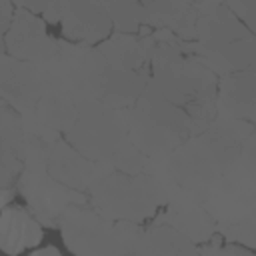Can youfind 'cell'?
Segmentation results:
<instances>
[{
	"label": "cell",
	"instance_id": "e0dca14e",
	"mask_svg": "<svg viewBox=\"0 0 256 256\" xmlns=\"http://www.w3.org/2000/svg\"><path fill=\"white\" fill-rule=\"evenodd\" d=\"M100 54L104 56L106 68L110 70H128V72H148V56L138 40L132 34H118L114 32L98 46Z\"/></svg>",
	"mask_w": 256,
	"mask_h": 256
},
{
	"label": "cell",
	"instance_id": "8992f818",
	"mask_svg": "<svg viewBox=\"0 0 256 256\" xmlns=\"http://www.w3.org/2000/svg\"><path fill=\"white\" fill-rule=\"evenodd\" d=\"M60 232L74 256H112L114 252L116 224L96 208L74 204L62 216Z\"/></svg>",
	"mask_w": 256,
	"mask_h": 256
},
{
	"label": "cell",
	"instance_id": "d6986e66",
	"mask_svg": "<svg viewBox=\"0 0 256 256\" xmlns=\"http://www.w3.org/2000/svg\"><path fill=\"white\" fill-rule=\"evenodd\" d=\"M106 8L118 34H134L146 26V10L138 2H108Z\"/></svg>",
	"mask_w": 256,
	"mask_h": 256
},
{
	"label": "cell",
	"instance_id": "3957f363",
	"mask_svg": "<svg viewBox=\"0 0 256 256\" xmlns=\"http://www.w3.org/2000/svg\"><path fill=\"white\" fill-rule=\"evenodd\" d=\"M196 6V40L188 42V52L224 78L256 66V36L228 4L202 2Z\"/></svg>",
	"mask_w": 256,
	"mask_h": 256
},
{
	"label": "cell",
	"instance_id": "4fadbf2b",
	"mask_svg": "<svg viewBox=\"0 0 256 256\" xmlns=\"http://www.w3.org/2000/svg\"><path fill=\"white\" fill-rule=\"evenodd\" d=\"M24 148L26 130L22 126V116L2 102V124H0V160H2V190L16 184L24 172Z\"/></svg>",
	"mask_w": 256,
	"mask_h": 256
},
{
	"label": "cell",
	"instance_id": "5b68a950",
	"mask_svg": "<svg viewBox=\"0 0 256 256\" xmlns=\"http://www.w3.org/2000/svg\"><path fill=\"white\" fill-rule=\"evenodd\" d=\"M202 206L216 224L256 216V130L246 138L238 160Z\"/></svg>",
	"mask_w": 256,
	"mask_h": 256
},
{
	"label": "cell",
	"instance_id": "9c48e42d",
	"mask_svg": "<svg viewBox=\"0 0 256 256\" xmlns=\"http://www.w3.org/2000/svg\"><path fill=\"white\" fill-rule=\"evenodd\" d=\"M60 40L46 34V24L42 18H38V14L16 6L14 20L4 34V48L8 56L40 66L54 58Z\"/></svg>",
	"mask_w": 256,
	"mask_h": 256
},
{
	"label": "cell",
	"instance_id": "52a82bcc",
	"mask_svg": "<svg viewBox=\"0 0 256 256\" xmlns=\"http://www.w3.org/2000/svg\"><path fill=\"white\" fill-rule=\"evenodd\" d=\"M112 256H202V252L166 224L154 222L142 228L134 222H118Z\"/></svg>",
	"mask_w": 256,
	"mask_h": 256
},
{
	"label": "cell",
	"instance_id": "7c38bea8",
	"mask_svg": "<svg viewBox=\"0 0 256 256\" xmlns=\"http://www.w3.org/2000/svg\"><path fill=\"white\" fill-rule=\"evenodd\" d=\"M114 170L108 164H96L92 160H88L84 154H80L72 144L58 140L52 150H50V158H48V174L58 180L60 184L80 192V190H88L90 184L104 172Z\"/></svg>",
	"mask_w": 256,
	"mask_h": 256
},
{
	"label": "cell",
	"instance_id": "44dd1931",
	"mask_svg": "<svg viewBox=\"0 0 256 256\" xmlns=\"http://www.w3.org/2000/svg\"><path fill=\"white\" fill-rule=\"evenodd\" d=\"M238 20L256 36V2H226Z\"/></svg>",
	"mask_w": 256,
	"mask_h": 256
},
{
	"label": "cell",
	"instance_id": "ac0fdd59",
	"mask_svg": "<svg viewBox=\"0 0 256 256\" xmlns=\"http://www.w3.org/2000/svg\"><path fill=\"white\" fill-rule=\"evenodd\" d=\"M32 112L46 128H50L54 132H62V130L68 132L76 122L78 104L64 94L46 92Z\"/></svg>",
	"mask_w": 256,
	"mask_h": 256
},
{
	"label": "cell",
	"instance_id": "9a60e30c",
	"mask_svg": "<svg viewBox=\"0 0 256 256\" xmlns=\"http://www.w3.org/2000/svg\"><path fill=\"white\" fill-rule=\"evenodd\" d=\"M218 112L256 124V66L222 78L218 84Z\"/></svg>",
	"mask_w": 256,
	"mask_h": 256
},
{
	"label": "cell",
	"instance_id": "603a6c76",
	"mask_svg": "<svg viewBox=\"0 0 256 256\" xmlns=\"http://www.w3.org/2000/svg\"><path fill=\"white\" fill-rule=\"evenodd\" d=\"M14 14H16L14 4L2 0V2H0V30H2V34L8 32V28H10L12 20H14Z\"/></svg>",
	"mask_w": 256,
	"mask_h": 256
},
{
	"label": "cell",
	"instance_id": "277c9868",
	"mask_svg": "<svg viewBox=\"0 0 256 256\" xmlns=\"http://www.w3.org/2000/svg\"><path fill=\"white\" fill-rule=\"evenodd\" d=\"M92 206L114 222H142L168 204L162 184L152 174L108 170L88 188Z\"/></svg>",
	"mask_w": 256,
	"mask_h": 256
},
{
	"label": "cell",
	"instance_id": "cb8c5ba5",
	"mask_svg": "<svg viewBox=\"0 0 256 256\" xmlns=\"http://www.w3.org/2000/svg\"><path fill=\"white\" fill-rule=\"evenodd\" d=\"M30 256H62V252H60L56 246H44V248H40V250L30 252Z\"/></svg>",
	"mask_w": 256,
	"mask_h": 256
},
{
	"label": "cell",
	"instance_id": "ba28073f",
	"mask_svg": "<svg viewBox=\"0 0 256 256\" xmlns=\"http://www.w3.org/2000/svg\"><path fill=\"white\" fill-rule=\"evenodd\" d=\"M18 188L26 198L32 216L48 226L60 224L62 216L74 204L86 202L80 192L54 180L48 170H24L18 180Z\"/></svg>",
	"mask_w": 256,
	"mask_h": 256
},
{
	"label": "cell",
	"instance_id": "7402d4cb",
	"mask_svg": "<svg viewBox=\"0 0 256 256\" xmlns=\"http://www.w3.org/2000/svg\"><path fill=\"white\" fill-rule=\"evenodd\" d=\"M202 256H252L250 252H246V250H242V248H234V246H228V248H224V246H210V248H206L204 252H202Z\"/></svg>",
	"mask_w": 256,
	"mask_h": 256
},
{
	"label": "cell",
	"instance_id": "8fae6325",
	"mask_svg": "<svg viewBox=\"0 0 256 256\" xmlns=\"http://www.w3.org/2000/svg\"><path fill=\"white\" fill-rule=\"evenodd\" d=\"M112 20L102 2H64L62 32L76 44L104 42L112 30Z\"/></svg>",
	"mask_w": 256,
	"mask_h": 256
},
{
	"label": "cell",
	"instance_id": "30bf717a",
	"mask_svg": "<svg viewBox=\"0 0 256 256\" xmlns=\"http://www.w3.org/2000/svg\"><path fill=\"white\" fill-rule=\"evenodd\" d=\"M0 92L2 102L12 106L18 114L32 112L40 98L46 94V84L42 70L18 58L8 56L6 52L0 58Z\"/></svg>",
	"mask_w": 256,
	"mask_h": 256
},
{
	"label": "cell",
	"instance_id": "ffe728a7",
	"mask_svg": "<svg viewBox=\"0 0 256 256\" xmlns=\"http://www.w3.org/2000/svg\"><path fill=\"white\" fill-rule=\"evenodd\" d=\"M216 232H220L228 242H236L246 248H256V216L218 222Z\"/></svg>",
	"mask_w": 256,
	"mask_h": 256
},
{
	"label": "cell",
	"instance_id": "2e32d148",
	"mask_svg": "<svg viewBox=\"0 0 256 256\" xmlns=\"http://www.w3.org/2000/svg\"><path fill=\"white\" fill-rule=\"evenodd\" d=\"M42 228L40 222L22 208H4L0 218V246L6 254L16 256L24 248L40 244Z\"/></svg>",
	"mask_w": 256,
	"mask_h": 256
},
{
	"label": "cell",
	"instance_id": "6da1fadb",
	"mask_svg": "<svg viewBox=\"0 0 256 256\" xmlns=\"http://www.w3.org/2000/svg\"><path fill=\"white\" fill-rule=\"evenodd\" d=\"M252 132L254 126L250 122L218 112L204 132L188 138L164 160L152 162L148 174L162 184L168 202L190 198L204 204L234 166Z\"/></svg>",
	"mask_w": 256,
	"mask_h": 256
},
{
	"label": "cell",
	"instance_id": "7a4b0ae2",
	"mask_svg": "<svg viewBox=\"0 0 256 256\" xmlns=\"http://www.w3.org/2000/svg\"><path fill=\"white\" fill-rule=\"evenodd\" d=\"M66 134L68 144L96 164H108L124 174H148L150 160L132 144L124 110L100 100L82 102Z\"/></svg>",
	"mask_w": 256,
	"mask_h": 256
},
{
	"label": "cell",
	"instance_id": "5bb4252c",
	"mask_svg": "<svg viewBox=\"0 0 256 256\" xmlns=\"http://www.w3.org/2000/svg\"><path fill=\"white\" fill-rule=\"evenodd\" d=\"M156 224H166L192 242H208L216 232V222L208 210L190 198L170 200L164 214L158 216Z\"/></svg>",
	"mask_w": 256,
	"mask_h": 256
}]
</instances>
